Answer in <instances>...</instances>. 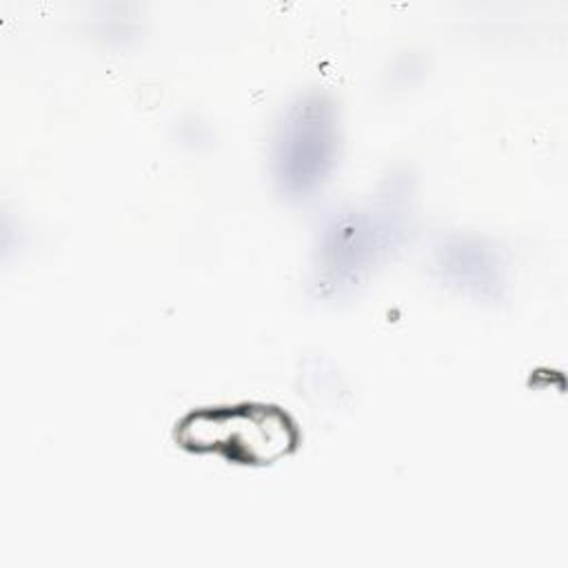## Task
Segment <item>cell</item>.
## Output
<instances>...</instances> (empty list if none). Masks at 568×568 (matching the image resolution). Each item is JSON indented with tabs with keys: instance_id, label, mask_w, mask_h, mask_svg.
I'll return each instance as SVG.
<instances>
[{
	"instance_id": "obj_1",
	"label": "cell",
	"mask_w": 568,
	"mask_h": 568,
	"mask_svg": "<svg viewBox=\"0 0 568 568\" xmlns=\"http://www.w3.org/2000/svg\"><path fill=\"white\" fill-rule=\"evenodd\" d=\"M182 442L197 450H220L242 462H268L286 453L293 433L275 410L237 408L191 415L182 424Z\"/></svg>"
}]
</instances>
